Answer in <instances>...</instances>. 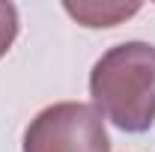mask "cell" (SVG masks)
<instances>
[{
	"label": "cell",
	"instance_id": "277c9868",
	"mask_svg": "<svg viewBox=\"0 0 155 152\" xmlns=\"http://www.w3.org/2000/svg\"><path fill=\"white\" fill-rule=\"evenodd\" d=\"M18 36V9L6 0H0V57L12 48Z\"/></svg>",
	"mask_w": 155,
	"mask_h": 152
},
{
	"label": "cell",
	"instance_id": "3957f363",
	"mask_svg": "<svg viewBox=\"0 0 155 152\" xmlns=\"http://www.w3.org/2000/svg\"><path fill=\"white\" fill-rule=\"evenodd\" d=\"M137 3H131V6H116V3H66V12L72 15V18H78L84 27H114L119 18H128V15H134Z\"/></svg>",
	"mask_w": 155,
	"mask_h": 152
},
{
	"label": "cell",
	"instance_id": "7a4b0ae2",
	"mask_svg": "<svg viewBox=\"0 0 155 152\" xmlns=\"http://www.w3.org/2000/svg\"><path fill=\"white\" fill-rule=\"evenodd\" d=\"M24 152H110L101 111L87 101H57L39 111L24 131Z\"/></svg>",
	"mask_w": 155,
	"mask_h": 152
},
{
	"label": "cell",
	"instance_id": "6da1fadb",
	"mask_svg": "<svg viewBox=\"0 0 155 152\" xmlns=\"http://www.w3.org/2000/svg\"><path fill=\"white\" fill-rule=\"evenodd\" d=\"M90 95L101 116L128 134L155 122V45L122 42L107 48L90 72Z\"/></svg>",
	"mask_w": 155,
	"mask_h": 152
}]
</instances>
